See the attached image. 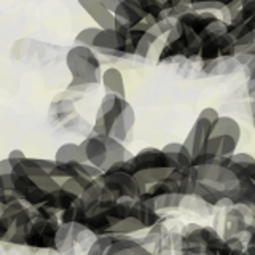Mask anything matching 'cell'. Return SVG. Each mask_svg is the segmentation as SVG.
Listing matches in <instances>:
<instances>
[{"mask_svg": "<svg viewBox=\"0 0 255 255\" xmlns=\"http://www.w3.org/2000/svg\"><path fill=\"white\" fill-rule=\"evenodd\" d=\"M77 3L80 8L90 16L94 21V24L99 29H110V27H118L117 26V19L114 13L107 10L99 0H77Z\"/></svg>", "mask_w": 255, "mask_h": 255, "instance_id": "ba28073f", "label": "cell"}, {"mask_svg": "<svg viewBox=\"0 0 255 255\" xmlns=\"http://www.w3.org/2000/svg\"><path fill=\"white\" fill-rule=\"evenodd\" d=\"M112 241H114V235H101L96 239V243L91 246L88 255H106L107 249L110 247Z\"/></svg>", "mask_w": 255, "mask_h": 255, "instance_id": "5bb4252c", "label": "cell"}, {"mask_svg": "<svg viewBox=\"0 0 255 255\" xmlns=\"http://www.w3.org/2000/svg\"><path fill=\"white\" fill-rule=\"evenodd\" d=\"M161 150L172 159L175 167H188L191 166V161H193V156L190 155V151L185 148L182 142H169Z\"/></svg>", "mask_w": 255, "mask_h": 255, "instance_id": "7c38bea8", "label": "cell"}, {"mask_svg": "<svg viewBox=\"0 0 255 255\" xmlns=\"http://www.w3.org/2000/svg\"><path fill=\"white\" fill-rule=\"evenodd\" d=\"M212 135H230V137L236 139L238 142H241V126L236 122L233 117H228V115H220L217 118V122L212 125V129H211Z\"/></svg>", "mask_w": 255, "mask_h": 255, "instance_id": "8fae6325", "label": "cell"}, {"mask_svg": "<svg viewBox=\"0 0 255 255\" xmlns=\"http://www.w3.org/2000/svg\"><path fill=\"white\" fill-rule=\"evenodd\" d=\"M99 2L107 8V10H110L112 13L115 11V8H117V5L120 3V0H99Z\"/></svg>", "mask_w": 255, "mask_h": 255, "instance_id": "ac0fdd59", "label": "cell"}, {"mask_svg": "<svg viewBox=\"0 0 255 255\" xmlns=\"http://www.w3.org/2000/svg\"><path fill=\"white\" fill-rule=\"evenodd\" d=\"M114 16L117 19V26L123 29H132L140 21L147 18V13L143 11L139 0H120L117 5Z\"/></svg>", "mask_w": 255, "mask_h": 255, "instance_id": "8992f818", "label": "cell"}, {"mask_svg": "<svg viewBox=\"0 0 255 255\" xmlns=\"http://www.w3.org/2000/svg\"><path fill=\"white\" fill-rule=\"evenodd\" d=\"M99 27L98 26H90V27H83L82 30L77 32V35L74 38L75 45H83V46H93V42L96 35H98Z\"/></svg>", "mask_w": 255, "mask_h": 255, "instance_id": "4fadbf2b", "label": "cell"}, {"mask_svg": "<svg viewBox=\"0 0 255 255\" xmlns=\"http://www.w3.org/2000/svg\"><path fill=\"white\" fill-rule=\"evenodd\" d=\"M13 174V164L8 161V158L0 159V175H10Z\"/></svg>", "mask_w": 255, "mask_h": 255, "instance_id": "e0dca14e", "label": "cell"}, {"mask_svg": "<svg viewBox=\"0 0 255 255\" xmlns=\"http://www.w3.org/2000/svg\"><path fill=\"white\" fill-rule=\"evenodd\" d=\"M198 117H201V118L207 120V122H211L214 125L215 122H217V118L220 117V114H219V110L214 109V107H204L201 112H199Z\"/></svg>", "mask_w": 255, "mask_h": 255, "instance_id": "9a60e30c", "label": "cell"}, {"mask_svg": "<svg viewBox=\"0 0 255 255\" xmlns=\"http://www.w3.org/2000/svg\"><path fill=\"white\" fill-rule=\"evenodd\" d=\"M91 48L98 54L110 56V58H125V56H128L126 29L123 27L99 29Z\"/></svg>", "mask_w": 255, "mask_h": 255, "instance_id": "277c9868", "label": "cell"}, {"mask_svg": "<svg viewBox=\"0 0 255 255\" xmlns=\"http://www.w3.org/2000/svg\"><path fill=\"white\" fill-rule=\"evenodd\" d=\"M99 85H102L106 94H115L120 98H126V83L122 70L118 67H107L101 72Z\"/></svg>", "mask_w": 255, "mask_h": 255, "instance_id": "9c48e42d", "label": "cell"}, {"mask_svg": "<svg viewBox=\"0 0 255 255\" xmlns=\"http://www.w3.org/2000/svg\"><path fill=\"white\" fill-rule=\"evenodd\" d=\"M131 164H132L134 172L143 171V169H161V167L175 169V164L172 159L167 156L161 148H153V147H147L140 150L139 153L132 155Z\"/></svg>", "mask_w": 255, "mask_h": 255, "instance_id": "5b68a950", "label": "cell"}, {"mask_svg": "<svg viewBox=\"0 0 255 255\" xmlns=\"http://www.w3.org/2000/svg\"><path fill=\"white\" fill-rule=\"evenodd\" d=\"M66 67L70 72L69 90L86 91L99 85L101 80V59L93 48L74 45L66 53Z\"/></svg>", "mask_w": 255, "mask_h": 255, "instance_id": "7a4b0ae2", "label": "cell"}, {"mask_svg": "<svg viewBox=\"0 0 255 255\" xmlns=\"http://www.w3.org/2000/svg\"><path fill=\"white\" fill-rule=\"evenodd\" d=\"M56 164H67V163H86L85 155L82 151L80 143L75 142H66L59 145L54 155Z\"/></svg>", "mask_w": 255, "mask_h": 255, "instance_id": "30bf717a", "label": "cell"}, {"mask_svg": "<svg viewBox=\"0 0 255 255\" xmlns=\"http://www.w3.org/2000/svg\"><path fill=\"white\" fill-rule=\"evenodd\" d=\"M135 125L134 107L128 102L126 98H120L115 94H104L99 102L96 120L91 132L107 134L120 142L131 139Z\"/></svg>", "mask_w": 255, "mask_h": 255, "instance_id": "6da1fadb", "label": "cell"}, {"mask_svg": "<svg viewBox=\"0 0 255 255\" xmlns=\"http://www.w3.org/2000/svg\"><path fill=\"white\" fill-rule=\"evenodd\" d=\"M211 129H212V123L207 122V120L198 117L196 122L191 126V129L188 131L185 140L182 143L185 145V148L190 151L191 156H196L199 153H203L206 142L211 135Z\"/></svg>", "mask_w": 255, "mask_h": 255, "instance_id": "52a82bcc", "label": "cell"}, {"mask_svg": "<svg viewBox=\"0 0 255 255\" xmlns=\"http://www.w3.org/2000/svg\"><path fill=\"white\" fill-rule=\"evenodd\" d=\"M24 156H26V153H24L22 150H19V148H13V150L10 151V153H8L6 158H8V161H10L11 164H16L18 161H21V159H22Z\"/></svg>", "mask_w": 255, "mask_h": 255, "instance_id": "2e32d148", "label": "cell"}, {"mask_svg": "<svg viewBox=\"0 0 255 255\" xmlns=\"http://www.w3.org/2000/svg\"><path fill=\"white\" fill-rule=\"evenodd\" d=\"M80 147H82L86 163L99 167L102 172L118 161H128L132 158V153L126 148L123 142L107 134L91 132V135L80 142Z\"/></svg>", "mask_w": 255, "mask_h": 255, "instance_id": "3957f363", "label": "cell"}]
</instances>
